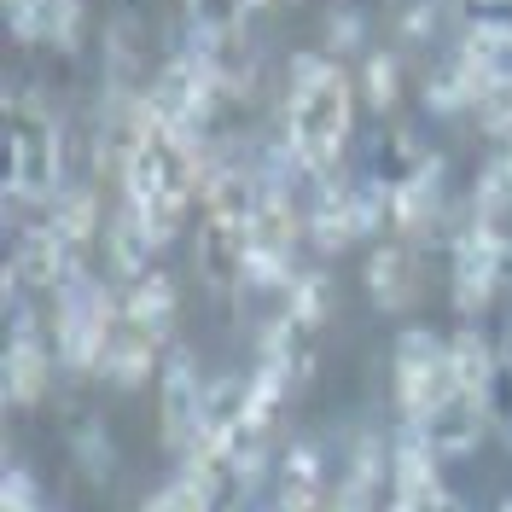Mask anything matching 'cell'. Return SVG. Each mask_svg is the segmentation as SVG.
<instances>
[{
  "label": "cell",
  "instance_id": "23",
  "mask_svg": "<svg viewBox=\"0 0 512 512\" xmlns=\"http://www.w3.org/2000/svg\"><path fill=\"white\" fill-rule=\"evenodd\" d=\"M140 512H210V495H204V483L181 466L158 495H146V507H140Z\"/></svg>",
  "mask_w": 512,
  "mask_h": 512
},
{
  "label": "cell",
  "instance_id": "26",
  "mask_svg": "<svg viewBox=\"0 0 512 512\" xmlns=\"http://www.w3.org/2000/svg\"><path fill=\"white\" fill-rule=\"evenodd\" d=\"M332 59H344V53H355L361 47V18L355 12H332V24H326V41H320Z\"/></svg>",
  "mask_w": 512,
  "mask_h": 512
},
{
  "label": "cell",
  "instance_id": "32",
  "mask_svg": "<svg viewBox=\"0 0 512 512\" xmlns=\"http://www.w3.org/2000/svg\"><path fill=\"white\" fill-rule=\"evenodd\" d=\"M501 512H512V501H501Z\"/></svg>",
  "mask_w": 512,
  "mask_h": 512
},
{
  "label": "cell",
  "instance_id": "24",
  "mask_svg": "<svg viewBox=\"0 0 512 512\" xmlns=\"http://www.w3.org/2000/svg\"><path fill=\"white\" fill-rule=\"evenodd\" d=\"M0 512H53L47 501H41L35 478L18 466V460H6V472H0Z\"/></svg>",
  "mask_w": 512,
  "mask_h": 512
},
{
  "label": "cell",
  "instance_id": "3",
  "mask_svg": "<svg viewBox=\"0 0 512 512\" xmlns=\"http://www.w3.org/2000/svg\"><path fill=\"white\" fill-rule=\"evenodd\" d=\"M117 315H123V291H111L105 280H94V268L70 274L53 291V350H59V367L94 379Z\"/></svg>",
  "mask_w": 512,
  "mask_h": 512
},
{
  "label": "cell",
  "instance_id": "9",
  "mask_svg": "<svg viewBox=\"0 0 512 512\" xmlns=\"http://www.w3.org/2000/svg\"><path fill=\"white\" fill-rule=\"evenodd\" d=\"M390 501V437L355 431L344 448V472L332 483V512H384Z\"/></svg>",
  "mask_w": 512,
  "mask_h": 512
},
{
  "label": "cell",
  "instance_id": "1",
  "mask_svg": "<svg viewBox=\"0 0 512 512\" xmlns=\"http://www.w3.org/2000/svg\"><path fill=\"white\" fill-rule=\"evenodd\" d=\"M355 94H361L355 76L326 47L291 53L286 88H280V140L309 181L344 169V152H350L355 134Z\"/></svg>",
  "mask_w": 512,
  "mask_h": 512
},
{
  "label": "cell",
  "instance_id": "8",
  "mask_svg": "<svg viewBox=\"0 0 512 512\" xmlns=\"http://www.w3.org/2000/svg\"><path fill=\"white\" fill-rule=\"evenodd\" d=\"M6 268H12L30 291H47V297H53L70 274L88 268V251H76L47 216H35V222H24V233L12 239V262H6Z\"/></svg>",
  "mask_w": 512,
  "mask_h": 512
},
{
  "label": "cell",
  "instance_id": "15",
  "mask_svg": "<svg viewBox=\"0 0 512 512\" xmlns=\"http://www.w3.org/2000/svg\"><path fill=\"white\" fill-rule=\"evenodd\" d=\"M367 297L384 315H402L414 303V251L402 239H390V245H379L367 256Z\"/></svg>",
  "mask_w": 512,
  "mask_h": 512
},
{
  "label": "cell",
  "instance_id": "2",
  "mask_svg": "<svg viewBox=\"0 0 512 512\" xmlns=\"http://www.w3.org/2000/svg\"><path fill=\"white\" fill-rule=\"evenodd\" d=\"M64 169H70V146L47 99L30 88H6V210L18 204L47 210L70 181Z\"/></svg>",
  "mask_w": 512,
  "mask_h": 512
},
{
  "label": "cell",
  "instance_id": "16",
  "mask_svg": "<svg viewBox=\"0 0 512 512\" xmlns=\"http://www.w3.org/2000/svg\"><path fill=\"white\" fill-rule=\"evenodd\" d=\"M431 158H437V152H431L419 134H408V128H402V134H379L373 152H367V175H373L384 192H402Z\"/></svg>",
  "mask_w": 512,
  "mask_h": 512
},
{
  "label": "cell",
  "instance_id": "5",
  "mask_svg": "<svg viewBox=\"0 0 512 512\" xmlns=\"http://www.w3.org/2000/svg\"><path fill=\"white\" fill-rule=\"evenodd\" d=\"M454 390V361H448V338L431 326H408L390 350V402L396 419H425L437 402Z\"/></svg>",
  "mask_w": 512,
  "mask_h": 512
},
{
  "label": "cell",
  "instance_id": "21",
  "mask_svg": "<svg viewBox=\"0 0 512 512\" xmlns=\"http://www.w3.org/2000/svg\"><path fill=\"white\" fill-rule=\"evenodd\" d=\"M280 315H291L297 326H309V332H320L326 326V315H332V274H320V268H309V274H297L286 291V309Z\"/></svg>",
  "mask_w": 512,
  "mask_h": 512
},
{
  "label": "cell",
  "instance_id": "7",
  "mask_svg": "<svg viewBox=\"0 0 512 512\" xmlns=\"http://www.w3.org/2000/svg\"><path fill=\"white\" fill-rule=\"evenodd\" d=\"M448 280H454V309L466 320H478L489 303H495V291L507 286V274H501V251H495V239H489V227L466 222L454 233V245H448Z\"/></svg>",
  "mask_w": 512,
  "mask_h": 512
},
{
  "label": "cell",
  "instance_id": "31",
  "mask_svg": "<svg viewBox=\"0 0 512 512\" xmlns=\"http://www.w3.org/2000/svg\"><path fill=\"white\" fill-rule=\"evenodd\" d=\"M262 6H291V0H262Z\"/></svg>",
  "mask_w": 512,
  "mask_h": 512
},
{
  "label": "cell",
  "instance_id": "19",
  "mask_svg": "<svg viewBox=\"0 0 512 512\" xmlns=\"http://www.w3.org/2000/svg\"><path fill=\"white\" fill-rule=\"evenodd\" d=\"M355 88L367 94L373 111H396V99H402V53H396V47H373V53H361V76H355Z\"/></svg>",
  "mask_w": 512,
  "mask_h": 512
},
{
  "label": "cell",
  "instance_id": "28",
  "mask_svg": "<svg viewBox=\"0 0 512 512\" xmlns=\"http://www.w3.org/2000/svg\"><path fill=\"white\" fill-rule=\"evenodd\" d=\"M414 6H437V12H448V6H454V0H414Z\"/></svg>",
  "mask_w": 512,
  "mask_h": 512
},
{
  "label": "cell",
  "instance_id": "27",
  "mask_svg": "<svg viewBox=\"0 0 512 512\" xmlns=\"http://www.w3.org/2000/svg\"><path fill=\"white\" fill-rule=\"evenodd\" d=\"M483 175H489V181H495L501 192H512V140H507V146H501V152H495L489 163H483Z\"/></svg>",
  "mask_w": 512,
  "mask_h": 512
},
{
  "label": "cell",
  "instance_id": "10",
  "mask_svg": "<svg viewBox=\"0 0 512 512\" xmlns=\"http://www.w3.org/2000/svg\"><path fill=\"white\" fill-rule=\"evenodd\" d=\"M414 425V419H408ZM495 419H489V402L483 396H472V390H448L443 402L431 408V414L419 419V431H425V443L437 448L443 460H460V454H472V448L483 443V431H489Z\"/></svg>",
  "mask_w": 512,
  "mask_h": 512
},
{
  "label": "cell",
  "instance_id": "4",
  "mask_svg": "<svg viewBox=\"0 0 512 512\" xmlns=\"http://www.w3.org/2000/svg\"><path fill=\"white\" fill-rule=\"evenodd\" d=\"M24 280L6 268V286H0V303H6V350H0V390H6V408H35L47 396V379H53V332H41L35 309L24 303Z\"/></svg>",
  "mask_w": 512,
  "mask_h": 512
},
{
  "label": "cell",
  "instance_id": "30",
  "mask_svg": "<svg viewBox=\"0 0 512 512\" xmlns=\"http://www.w3.org/2000/svg\"><path fill=\"white\" fill-rule=\"evenodd\" d=\"M507 355H512V315H507Z\"/></svg>",
  "mask_w": 512,
  "mask_h": 512
},
{
  "label": "cell",
  "instance_id": "29",
  "mask_svg": "<svg viewBox=\"0 0 512 512\" xmlns=\"http://www.w3.org/2000/svg\"><path fill=\"white\" fill-rule=\"evenodd\" d=\"M443 512H466V507H460V501H454V495H448V507Z\"/></svg>",
  "mask_w": 512,
  "mask_h": 512
},
{
  "label": "cell",
  "instance_id": "20",
  "mask_svg": "<svg viewBox=\"0 0 512 512\" xmlns=\"http://www.w3.org/2000/svg\"><path fill=\"white\" fill-rule=\"evenodd\" d=\"M70 460L88 472L94 483H105L111 478V466H117V443H111V431H105V419H76L70 425Z\"/></svg>",
  "mask_w": 512,
  "mask_h": 512
},
{
  "label": "cell",
  "instance_id": "18",
  "mask_svg": "<svg viewBox=\"0 0 512 512\" xmlns=\"http://www.w3.org/2000/svg\"><path fill=\"white\" fill-rule=\"evenodd\" d=\"M448 361H454V384H460V390L489 396V379H495V367H501V350L466 320L460 332H448Z\"/></svg>",
  "mask_w": 512,
  "mask_h": 512
},
{
  "label": "cell",
  "instance_id": "6",
  "mask_svg": "<svg viewBox=\"0 0 512 512\" xmlns=\"http://www.w3.org/2000/svg\"><path fill=\"white\" fill-rule=\"evenodd\" d=\"M204 396H210V379L198 373V355L192 350H169L158 373V443L187 460L198 437H204Z\"/></svg>",
  "mask_w": 512,
  "mask_h": 512
},
{
  "label": "cell",
  "instance_id": "22",
  "mask_svg": "<svg viewBox=\"0 0 512 512\" xmlns=\"http://www.w3.org/2000/svg\"><path fill=\"white\" fill-rule=\"evenodd\" d=\"M251 12H262V0H187V24L198 30H245Z\"/></svg>",
  "mask_w": 512,
  "mask_h": 512
},
{
  "label": "cell",
  "instance_id": "13",
  "mask_svg": "<svg viewBox=\"0 0 512 512\" xmlns=\"http://www.w3.org/2000/svg\"><path fill=\"white\" fill-rule=\"evenodd\" d=\"M99 245H105V262H111V274L117 280H140V274H152L158 268V256H163V245L152 239V227L134 216V204H123L117 198V210L105 216V233H99Z\"/></svg>",
  "mask_w": 512,
  "mask_h": 512
},
{
  "label": "cell",
  "instance_id": "17",
  "mask_svg": "<svg viewBox=\"0 0 512 512\" xmlns=\"http://www.w3.org/2000/svg\"><path fill=\"white\" fill-rule=\"evenodd\" d=\"M41 216L59 227L76 251H88L99 233H105V210H99V192L88 187V181H64V192L47 204V210H41Z\"/></svg>",
  "mask_w": 512,
  "mask_h": 512
},
{
  "label": "cell",
  "instance_id": "12",
  "mask_svg": "<svg viewBox=\"0 0 512 512\" xmlns=\"http://www.w3.org/2000/svg\"><path fill=\"white\" fill-rule=\"evenodd\" d=\"M274 512H332V478L320 443H291L280 460V483H274Z\"/></svg>",
  "mask_w": 512,
  "mask_h": 512
},
{
  "label": "cell",
  "instance_id": "14",
  "mask_svg": "<svg viewBox=\"0 0 512 512\" xmlns=\"http://www.w3.org/2000/svg\"><path fill=\"white\" fill-rule=\"evenodd\" d=\"M123 315L140 326V332H152L158 344H169V332H175V315H181V297H175V280L163 274V262L152 274H140V280H128L123 286Z\"/></svg>",
  "mask_w": 512,
  "mask_h": 512
},
{
  "label": "cell",
  "instance_id": "25",
  "mask_svg": "<svg viewBox=\"0 0 512 512\" xmlns=\"http://www.w3.org/2000/svg\"><path fill=\"white\" fill-rule=\"evenodd\" d=\"M489 419H495V431H501V443L512 448V355L501 350V367H495V379H489Z\"/></svg>",
  "mask_w": 512,
  "mask_h": 512
},
{
  "label": "cell",
  "instance_id": "11",
  "mask_svg": "<svg viewBox=\"0 0 512 512\" xmlns=\"http://www.w3.org/2000/svg\"><path fill=\"white\" fill-rule=\"evenodd\" d=\"M163 344L152 338V332H140L128 315H117V326H111V338H105V355H99V373L94 379L117 384V390H140L146 379H158L163 373Z\"/></svg>",
  "mask_w": 512,
  "mask_h": 512
}]
</instances>
